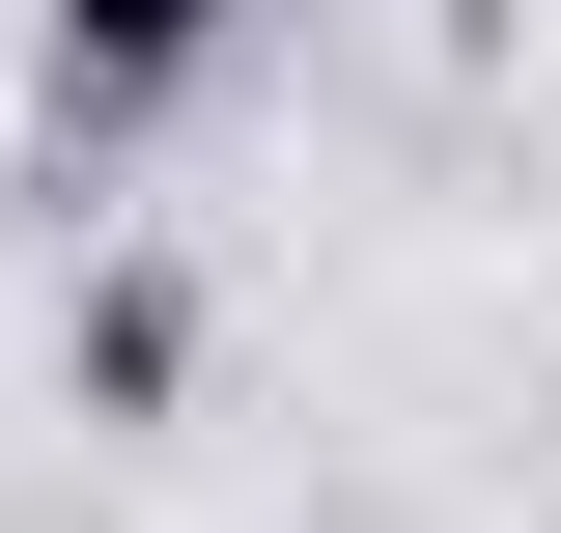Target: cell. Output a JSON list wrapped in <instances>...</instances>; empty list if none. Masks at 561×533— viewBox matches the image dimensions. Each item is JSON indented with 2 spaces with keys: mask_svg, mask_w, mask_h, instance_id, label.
Instances as JSON below:
<instances>
[{
  "mask_svg": "<svg viewBox=\"0 0 561 533\" xmlns=\"http://www.w3.org/2000/svg\"><path fill=\"white\" fill-rule=\"evenodd\" d=\"M225 0H57V113H140V84H197Z\"/></svg>",
  "mask_w": 561,
  "mask_h": 533,
  "instance_id": "1",
  "label": "cell"
}]
</instances>
